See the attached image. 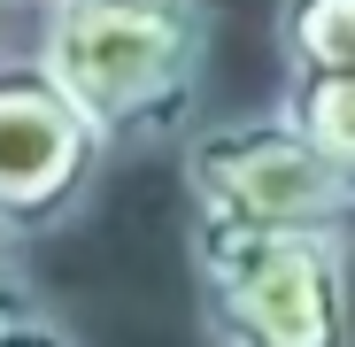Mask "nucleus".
Wrapping results in <instances>:
<instances>
[{"mask_svg": "<svg viewBox=\"0 0 355 347\" xmlns=\"http://www.w3.org/2000/svg\"><path fill=\"white\" fill-rule=\"evenodd\" d=\"M209 46L216 0H54L31 24V54L108 147L193 139Z\"/></svg>", "mask_w": 355, "mask_h": 347, "instance_id": "f257e3e1", "label": "nucleus"}, {"mask_svg": "<svg viewBox=\"0 0 355 347\" xmlns=\"http://www.w3.org/2000/svg\"><path fill=\"white\" fill-rule=\"evenodd\" d=\"M193 294L216 347H347V231H201L186 224Z\"/></svg>", "mask_w": 355, "mask_h": 347, "instance_id": "f03ea898", "label": "nucleus"}, {"mask_svg": "<svg viewBox=\"0 0 355 347\" xmlns=\"http://www.w3.org/2000/svg\"><path fill=\"white\" fill-rule=\"evenodd\" d=\"M355 193L286 108L224 116L186 139V224L201 231H347Z\"/></svg>", "mask_w": 355, "mask_h": 347, "instance_id": "7ed1b4c3", "label": "nucleus"}, {"mask_svg": "<svg viewBox=\"0 0 355 347\" xmlns=\"http://www.w3.org/2000/svg\"><path fill=\"white\" fill-rule=\"evenodd\" d=\"M108 154L116 147L54 85L39 54H0V240L31 247L78 224Z\"/></svg>", "mask_w": 355, "mask_h": 347, "instance_id": "20e7f679", "label": "nucleus"}, {"mask_svg": "<svg viewBox=\"0 0 355 347\" xmlns=\"http://www.w3.org/2000/svg\"><path fill=\"white\" fill-rule=\"evenodd\" d=\"M278 78H355V0H278Z\"/></svg>", "mask_w": 355, "mask_h": 347, "instance_id": "39448f33", "label": "nucleus"}, {"mask_svg": "<svg viewBox=\"0 0 355 347\" xmlns=\"http://www.w3.org/2000/svg\"><path fill=\"white\" fill-rule=\"evenodd\" d=\"M278 108L309 132V147L340 170V186L355 193V78H286Z\"/></svg>", "mask_w": 355, "mask_h": 347, "instance_id": "423d86ee", "label": "nucleus"}, {"mask_svg": "<svg viewBox=\"0 0 355 347\" xmlns=\"http://www.w3.org/2000/svg\"><path fill=\"white\" fill-rule=\"evenodd\" d=\"M0 347H78V332L54 317L39 294H24V285H0Z\"/></svg>", "mask_w": 355, "mask_h": 347, "instance_id": "0eeeda50", "label": "nucleus"}, {"mask_svg": "<svg viewBox=\"0 0 355 347\" xmlns=\"http://www.w3.org/2000/svg\"><path fill=\"white\" fill-rule=\"evenodd\" d=\"M16 16H24V0H0V54H8V31H16Z\"/></svg>", "mask_w": 355, "mask_h": 347, "instance_id": "6e6552de", "label": "nucleus"}, {"mask_svg": "<svg viewBox=\"0 0 355 347\" xmlns=\"http://www.w3.org/2000/svg\"><path fill=\"white\" fill-rule=\"evenodd\" d=\"M0 285H16V270H8V240H0Z\"/></svg>", "mask_w": 355, "mask_h": 347, "instance_id": "1a4fd4ad", "label": "nucleus"}, {"mask_svg": "<svg viewBox=\"0 0 355 347\" xmlns=\"http://www.w3.org/2000/svg\"><path fill=\"white\" fill-rule=\"evenodd\" d=\"M24 8H31V16H39V8H54V0H24Z\"/></svg>", "mask_w": 355, "mask_h": 347, "instance_id": "9d476101", "label": "nucleus"}]
</instances>
